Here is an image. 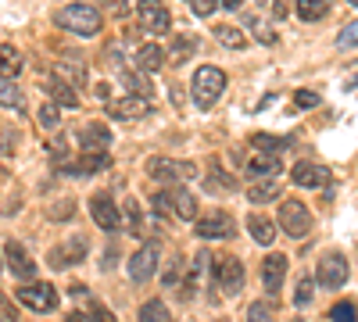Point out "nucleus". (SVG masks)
Returning <instances> with one entry per match:
<instances>
[{
  "label": "nucleus",
  "mask_w": 358,
  "mask_h": 322,
  "mask_svg": "<svg viewBox=\"0 0 358 322\" xmlns=\"http://www.w3.org/2000/svg\"><path fill=\"white\" fill-rule=\"evenodd\" d=\"M215 40H219L222 47H229V50H241V47L248 43L244 29H236V25H215Z\"/></svg>",
  "instance_id": "32"
},
{
  "label": "nucleus",
  "mask_w": 358,
  "mask_h": 322,
  "mask_svg": "<svg viewBox=\"0 0 358 322\" xmlns=\"http://www.w3.org/2000/svg\"><path fill=\"white\" fill-rule=\"evenodd\" d=\"M108 119H122V122H136V119H147L155 111V101H140V97H115L108 108Z\"/></svg>",
  "instance_id": "14"
},
{
  "label": "nucleus",
  "mask_w": 358,
  "mask_h": 322,
  "mask_svg": "<svg viewBox=\"0 0 358 322\" xmlns=\"http://www.w3.org/2000/svg\"><path fill=\"white\" fill-rule=\"evenodd\" d=\"M0 269H4V265H0Z\"/></svg>",
  "instance_id": "54"
},
{
  "label": "nucleus",
  "mask_w": 358,
  "mask_h": 322,
  "mask_svg": "<svg viewBox=\"0 0 358 322\" xmlns=\"http://www.w3.org/2000/svg\"><path fill=\"white\" fill-rule=\"evenodd\" d=\"M312 226H315V219H312L305 200H297V197H283L280 200V229L287 233V237L305 240L308 233H312Z\"/></svg>",
  "instance_id": "4"
},
{
  "label": "nucleus",
  "mask_w": 358,
  "mask_h": 322,
  "mask_svg": "<svg viewBox=\"0 0 358 322\" xmlns=\"http://www.w3.org/2000/svg\"><path fill=\"white\" fill-rule=\"evenodd\" d=\"M94 97H97V101H101L104 108H108V104L115 101V94H111V86H108V82H97V86H94Z\"/></svg>",
  "instance_id": "48"
},
{
  "label": "nucleus",
  "mask_w": 358,
  "mask_h": 322,
  "mask_svg": "<svg viewBox=\"0 0 358 322\" xmlns=\"http://www.w3.org/2000/svg\"><path fill=\"white\" fill-rule=\"evenodd\" d=\"M90 322H118V319L111 315V308H104L101 301H94V305H90Z\"/></svg>",
  "instance_id": "45"
},
{
  "label": "nucleus",
  "mask_w": 358,
  "mask_h": 322,
  "mask_svg": "<svg viewBox=\"0 0 358 322\" xmlns=\"http://www.w3.org/2000/svg\"><path fill=\"white\" fill-rule=\"evenodd\" d=\"M65 322H90V319H86V315H83V312H72V315H69V319H65Z\"/></svg>",
  "instance_id": "52"
},
{
  "label": "nucleus",
  "mask_w": 358,
  "mask_h": 322,
  "mask_svg": "<svg viewBox=\"0 0 358 322\" xmlns=\"http://www.w3.org/2000/svg\"><path fill=\"white\" fill-rule=\"evenodd\" d=\"M69 215H76V204H69V200H57L50 208V219H69Z\"/></svg>",
  "instance_id": "47"
},
{
  "label": "nucleus",
  "mask_w": 358,
  "mask_h": 322,
  "mask_svg": "<svg viewBox=\"0 0 358 322\" xmlns=\"http://www.w3.org/2000/svg\"><path fill=\"white\" fill-rule=\"evenodd\" d=\"M312 294H315L312 279L301 276V279H297V290H294V305H297V308H308V305H312Z\"/></svg>",
  "instance_id": "39"
},
{
  "label": "nucleus",
  "mask_w": 358,
  "mask_h": 322,
  "mask_svg": "<svg viewBox=\"0 0 358 322\" xmlns=\"http://www.w3.org/2000/svg\"><path fill=\"white\" fill-rule=\"evenodd\" d=\"M194 50H197V36H183V33H179L172 40V50L165 54V61L169 65H187V57H194Z\"/></svg>",
  "instance_id": "26"
},
{
  "label": "nucleus",
  "mask_w": 358,
  "mask_h": 322,
  "mask_svg": "<svg viewBox=\"0 0 358 322\" xmlns=\"http://www.w3.org/2000/svg\"><path fill=\"white\" fill-rule=\"evenodd\" d=\"M158 269V240H143L140 251L129 258V279L133 283H147Z\"/></svg>",
  "instance_id": "13"
},
{
  "label": "nucleus",
  "mask_w": 358,
  "mask_h": 322,
  "mask_svg": "<svg viewBox=\"0 0 358 322\" xmlns=\"http://www.w3.org/2000/svg\"><path fill=\"white\" fill-rule=\"evenodd\" d=\"M268 15H273V18H283L287 8H283V4H268Z\"/></svg>",
  "instance_id": "50"
},
{
  "label": "nucleus",
  "mask_w": 358,
  "mask_h": 322,
  "mask_svg": "<svg viewBox=\"0 0 358 322\" xmlns=\"http://www.w3.org/2000/svg\"><path fill=\"white\" fill-rule=\"evenodd\" d=\"M147 175L155 183H187L197 175L194 161H176V158H147Z\"/></svg>",
  "instance_id": "6"
},
{
  "label": "nucleus",
  "mask_w": 358,
  "mask_h": 322,
  "mask_svg": "<svg viewBox=\"0 0 358 322\" xmlns=\"http://www.w3.org/2000/svg\"><path fill=\"white\" fill-rule=\"evenodd\" d=\"M248 200L251 204H273V200H280V183H251L248 186Z\"/></svg>",
  "instance_id": "30"
},
{
  "label": "nucleus",
  "mask_w": 358,
  "mask_h": 322,
  "mask_svg": "<svg viewBox=\"0 0 358 322\" xmlns=\"http://www.w3.org/2000/svg\"><path fill=\"white\" fill-rule=\"evenodd\" d=\"M194 233H197L201 240H229L233 233H236V222H233L229 212L215 208V212H208V215H201L194 222Z\"/></svg>",
  "instance_id": "7"
},
{
  "label": "nucleus",
  "mask_w": 358,
  "mask_h": 322,
  "mask_svg": "<svg viewBox=\"0 0 358 322\" xmlns=\"http://www.w3.org/2000/svg\"><path fill=\"white\" fill-rule=\"evenodd\" d=\"M315 279L322 290H341L348 283V258L341 251H330V254H322L319 261V269H315Z\"/></svg>",
  "instance_id": "9"
},
{
  "label": "nucleus",
  "mask_w": 358,
  "mask_h": 322,
  "mask_svg": "<svg viewBox=\"0 0 358 322\" xmlns=\"http://www.w3.org/2000/svg\"><path fill=\"white\" fill-rule=\"evenodd\" d=\"M136 319H140V322H172L169 305H165V301H158V298L143 301V308H140V315H136Z\"/></svg>",
  "instance_id": "31"
},
{
  "label": "nucleus",
  "mask_w": 358,
  "mask_h": 322,
  "mask_svg": "<svg viewBox=\"0 0 358 322\" xmlns=\"http://www.w3.org/2000/svg\"><path fill=\"white\" fill-rule=\"evenodd\" d=\"M0 322H18V312H15V301L0 290Z\"/></svg>",
  "instance_id": "42"
},
{
  "label": "nucleus",
  "mask_w": 358,
  "mask_h": 322,
  "mask_svg": "<svg viewBox=\"0 0 358 322\" xmlns=\"http://www.w3.org/2000/svg\"><path fill=\"white\" fill-rule=\"evenodd\" d=\"M290 180L301 186V190H322V186L334 183V172L326 168V165H315V161H297Z\"/></svg>",
  "instance_id": "15"
},
{
  "label": "nucleus",
  "mask_w": 358,
  "mask_h": 322,
  "mask_svg": "<svg viewBox=\"0 0 358 322\" xmlns=\"http://www.w3.org/2000/svg\"><path fill=\"white\" fill-rule=\"evenodd\" d=\"M337 47H341V50H351V47H358V22H351V25H344V29H341Z\"/></svg>",
  "instance_id": "40"
},
{
  "label": "nucleus",
  "mask_w": 358,
  "mask_h": 322,
  "mask_svg": "<svg viewBox=\"0 0 358 322\" xmlns=\"http://www.w3.org/2000/svg\"><path fill=\"white\" fill-rule=\"evenodd\" d=\"M276 319V301H255L248 308V322H273Z\"/></svg>",
  "instance_id": "37"
},
{
  "label": "nucleus",
  "mask_w": 358,
  "mask_h": 322,
  "mask_svg": "<svg viewBox=\"0 0 358 322\" xmlns=\"http://www.w3.org/2000/svg\"><path fill=\"white\" fill-rule=\"evenodd\" d=\"M244 172H248V180H255V183H276V175L283 172V161H280V154H255L244 165Z\"/></svg>",
  "instance_id": "20"
},
{
  "label": "nucleus",
  "mask_w": 358,
  "mask_h": 322,
  "mask_svg": "<svg viewBox=\"0 0 358 322\" xmlns=\"http://www.w3.org/2000/svg\"><path fill=\"white\" fill-rule=\"evenodd\" d=\"M4 261H8V269L15 272V279H33L36 276V261H33V254H29L18 240H8V247H4Z\"/></svg>",
  "instance_id": "18"
},
{
  "label": "nucleus",
  "mask_w": 358,
  "mask_h": 322,
  "mask_svg": "<svg viewBox=\"0 0 358 322\" xmlns=\"http://www.w3.org/2000/svg\"><path fill=\"white\" fill-rule=\"evenodd\" d=\"M57 115H62V108H54L50 101H47V104H40V111H36V126H40V129H47V133H50V129H57V126H62V119H57Z\"/></svg>",
  "instance_id": "36"
},
{
  "label": "nucleus",
  "mask_w": 358,
  "mask_h": 322,
  "mask_svg": "<svg viewBox=\"0 0 358 322\" xmlns=\"http://www.w3.org/2000/svg\"><path fill=\"white\" fill-rule=\"evenodd\" d=\"M108 143H111V129L104 122H86L79 129V147L83 154H108Z\"/></svg>",
  "instance_id": "19"
},
{
  "label": "nucleus",
  "mask_w": 358,
  "mask_h": 322,
  "mask_svg": "<svg viewBox=\"0 0 358 322\" xmlns=\"http://www.w3.org/2000/svg\"><path fill=\"white\" fill-rule=\"evenodd\" d=\"M136 18H140V29L143 33H169L172 29V15H169V8H162V4H155V0H143V4L136 8Z\"/></svg>",
  "instance_id": "16"
},
{
  "label": "nucleus",
  "mask_w": 358,
  "mask_h": 322,
  "mask_svg": "<svg viewBox=\"0 0 358 322\" xmlns=\"http://www.w3.org/2000/svg\"><path fill=\"white\" fill-rule=\"evenodd\" d=\"M47 97H50V104H54V108H79V94H76V90H69L65 82H57L54 75L47 79Z\"/></svg>",
  "instance_id": "25"
},
{
  "label": "nucleus",
  "mask_w": 358,
  "mask_h": 322,
  "mask_svg": "<svg viewBox=\"0 0 358 322\" xmlns=\"http://www.w3.org/2000/svg\"><path fill=\"white\" fill-rule=\"evenodd\" d=\"M355 86H358V72H355V75H348V79H344V90H355Z\"/></svg>",
  "instance_id": "51"
},
{
  "label": "nucleus",
  "mask_w": 358,
  "mask_h": 322,
  "mask_svg": "<svg viewBox=\"0 0 358 322\" xmlns=\"http://www.w3.org/2000/svg\"><path fill=\"white\" fill-rule=\"evenodd\" d=\"M287 143H290V136H265V133H255V136H251V147H255L258 154H280Z\"/></svg>",
  "instance_id": "29"
},
{
  "label": "nucleus",
  "mask_w": 358,
  "mask_h": 322,
  "mask_svg": "<svg viewBox=\"0 0 358 322\" xmlns=\"http://www.w3.org/2000/svg\"><path fill=\"white\" fill-rule=\"evenodd\" d=\"M294 11H297V18H301V22H319L326 11H330V0H301Z\"/></svg>",
  "instance_id": "33"
},
{
  "label": "nucleus",
  "mask_w": 358,
  "mask_h": 322,
  "mask_svg": "<svg viewBox=\"0 0 358 322\" xmlns=\"http://www.w3.org/2000/svg\"><path fill=\"white\" fill-rule=\"evenodd\" d=\"M86 251H90L86 237H72V240H65V244L50 247L47 265H50V269H69V265H79V261H86Z\"/></svg>",
  "instance_id": "12"
},
{
  "label": "nucleus",
  "mask_w": 358,
  "mask_h": 322,
  "mask_svg": "<svg viewBox=\"0 0 358 322\" xmlns=\"http://www.w3.org/2000/svg\"><path fill=\"white\" fill-rule=\"evenodd\" d=\"M215 283H219V290L222 294H241L244 290V261L241 258H219L215 261V269H212V301H215Z\"/></svg>",
  "instance_id": "5"
},
{
  "label": "nucleus",
  "mask_w": 358,
  "mask_h": 322,
  "mask_svg": "<svg viewBox=\"0 0 358 322\" xmlns=\"http://www.w3.org/2000/svg\"><path fill=\"white\" fill-rule=\"evenodd\" d=\"M15 298L25 305V308H33V312H57V305H62V298H57V290L50 283H25L22 290H15Z\"/></svg>",
  "instance_id": "8"
},
{
  "label": "nucleus",
  "mask_w": 358,
  "mask_h": 322,
  "mask_svg": "<svg viewBox=\"0 0 358 322\" xmlns=\"http://www.w3.org/2000/svg\"><path fill=\"white\" fill-rule=\"evenodd\" d=\"M54 22L65 29V33H76V36H97L101 33V25H104V15L101 8L94 4H65L62 11L54 15Z\"/></svg>",
  "instance_id": "2"
},
{
  "label": "nucleus",
  "mask_w": 358,
  "mask_h": 322,
  "mask_svg": "<svg viewBox=\"0 0 358 322\" xmlns=\"http://www.w3.org/2000/svg\"><path fill=\"white\" fill-rule=\"evenodd\" d=\"M215 0H194V4H190V11L197 15V18H208V15H215Z\"/></svg>",
  "instance_id": "46"
},
{
  "label": "nucleus",
  "mask_w": 358,
  "mask_h": 322,
  "mask_svg": "<svg viewBox=\"0 0 358 322\" xmlns=\"http://www.w3.org/2000/svg\"><path fill=\"white\" fill-rule=\"evenodd\" d=\"M18 72H22V54L11 43H0V82H15Z\"/></svg>",
  "instance_id": "24"
},
{
  "label": "nucleus",
  "mask_w": 358,
  "mask_h": 322,
  "mask_svg": "<svg viewBox=\"0 0 358 322\" xmlns=\"http://www.w3.org/2000/svg\"><path fill=\"white\" fill-rule=\"evenodd\" d=\"M54 79L57 82H65L69 90H79V86L86 82V65H83V57H62V61L54 65Z\"/></svg>",
  "instance_id": "21"
},
{
  "label": "nucleus",
  "mask_w": 358,
  "mask_h": 322,
  "mask_svg": "<svg viewBox=\"0 0 358 322\" xmlns=\"http://www.w3.org/2000/svg\"><path fill=\"white\" fill-rule=\"evenodd\" d=\"M287 265H290V258H287V254H280V251H273V254H268V258L262 261V283H265L268 294H273V301H276V294L283 290Z\"/></svg>",
  "instance_id": "17"
},
{
  "label": "nucleus",
  "mask_w": 358,
  "mask_h": 322,
  "mask_svg": "<svg viewBox=\"0 0 358 322\" xmlns=\"http://www.w3.org/2000/svg\"><path fill=\"white\" fill-rule=\"evenodd\" d=\"M90 215H94V222L104 233H118V229H122V212H118V204L111 200V193H94V197H90Z\"/></svg>",
  "instance_id": "11"
},
{
  "label": "nucleus",
  "mask_w": 358,
  "mask_h": 322,
  "mask_svg": "<svg viewBox=\"0 0 358 322\" xmlns=\"http://www.w3.org/2000/svg\"><path fill=\"white\" fill-rule=\"evenodd\" d=\"M15 143H18V129H4V133H0V158H8L15 151Z\"/></svg>",
  "instance_id": "44"
},
{
  "label": "nucleus",
  "mask_w": 358,
  "mask_h": 322,
  "mask_svg": "<svg viewBox=\"0 0 358 322\" xmlns=\"http://www.w3.org/2000/svg\"><path fill=\"white\" fill-rule=\"evenodd\" d=\"M219 8H226V11H241L244 4H241V0H222V4Z\"/></svg>",
  "instance_id": "49"
},
{
  "label": "nucleus",
  "mask_w": 358,
  "mask_h": 322,
  "mask_svg": "<svg viewBox=\"0 0 358 322\" xmlns=\"http://www.w3.org/2000/svg\"><path fill=\"white\" fill-rule=\"evenodd\" d=\"M0 108H11V111H25V94L18 82H0Z\"/></svg>",
  "instance_id": "27"
},
{
  "label": "nucleus",
  "mask_w": 358,
  "mask_h": 322,
  "mask_svg": "<svg viewBox=\"0 0 358 322\" xmlns=\"http://www.w3.org/2000/svg\"><path fill=\"white\" fill-rule=\"evenodd\" d=\"M108 165H111L108 154H79V158L62 161L54 172H57V175H72V180H86V175H101Z\"/></svg>",
  "instance_id": "10"
},
{
  "label": "nucleus",
  "mask_w": 358,
  "mask_h": 322,
  "mask_svg": "<svg viewBox=\"0 0 358 322\" xmlns=\"http://www.w3.org/2000/svg\"><path fill=\"white\" fill-rule=\"evenodd\" d=\"M294 104H297V108H319L322 97H319L315 90H297V94H294Z\"/></svg>",
  "instance_id": "43"
},
{
  "label": "nucleus",
  "mask_w": 358,
  "mask_h": 322,
  "mask_svg": "<svg viewBox=\"0 0 358 322\" xmlns=\"http://www.w3.org/2000/svg\"><path fill=\"white\" fill-rule=\"evenodd\" d=\"M126 215H129V233H133V237L151 240V233H147V222H143V215H140V204H136V200L126 204Z\"/></svg>",
  "instance_id": "35"
},
{
  "label": "nucleus",
  "mask_w": 358,
  "mask_h": 322,
  "mask_svg": "<svg viewBox=\"0 0 358 322\" xmlns=\"http://www.w3.org/2000/svg\"><path fill=\"white\" fill-rule=\"evenodd\" d=\"M136 72H143V75H151V72H158L162 65H165V50L158 47V43H143L140 50H136Z\"/></svg>",
  "instance_id": "22"
},
{
  "label": "nucleus",
  "mask_w": 358,
  "mask_h": 322,
  "mask_svg": "<svg viewBox=\"0 0 358 322\" xmlns=\"http://www.w3.org/2000/svg\"><path fill=\"white\" fill-rule=\"evenodd\" d=\"M248 233H251V237H255V244H262V247H268V244H273L276 237H280V233H276V226H273V219H265V215H248Z\"/></svg>",
  "instance_id": "23"
},
{
  "label": "nucleus",
  "mask_w": 358,
  "mask_h": 322,
  "mask_svg": "<svg viewBox=\"0 0 358 322\" xmlns=\"http://www.w3.org/2000/svg\"><path fill=\"white\" fill-rule=\"evenodd\" d=\"M155 215L158 219H179V222H197V197L187 186H169L155 193Z\"/></svg>",
  "instance_id": "1"
},
{
  "label": "nucleus",
  "mask_w": 358,
  "mask_h": 322,
  "mask_svg": "<svg viewBox=\"0 0 358 322\" xmlns=\"http://www.w3.org/2000/svg\"><path fill=\"white\" fill-rule=\"evenodd\" d=\"M222 175H226V172H219V168H212V180H204V186H208V190H212V193H215V190H233L236 183H233V180H222Z\"/></svg>",
  "instance_id": "41"
},
{
  "label": "nucleus",
  "mask_w": 358,
  "mask_h": 322,
  "mask_svg": "<svg viewBox=\"0 0 358 322\" xmlns=\"http://www.w3.org/2000/svg\"><path fill=\"white\" fill-rule=\"evenodd\" d=\"M326 319H330V322H358V308L351 301H341V305L330 308V315H326Z\"/></svg>",
  "instance_id": "38"
},
{
  "label": "nucleus",
  "mask_w": 358,
  "mask_h": 322,
  "mask_svg": "<svg viewBox=\"0 0 358 322\" xmlns=\"http://www.w3.org/2000/svg\"><path fill=\"white\" fill-rule=\"evenodd\" d=\"M190 90H194V104L197 108H204V111L215 108L219 97L226 94V72L215 68V65H201L194 72V79H190Z\"/></svg>",
  "instance_id": "3"
},
{
  "label": "nucleus",
  "mask_w": 358,
  "mask_h": 322,
  "mask_svg": "<svg viewBox=\"0 0 358 322\" xmlns=\"http://www.w3.org/2000/svg\"><path fill=\"white\" fill-rule=\"evenodd\" d=\"M183 272H187V258H172V261H169V269H165V276H162L165 286L176 290V294H179V286H183V279H187Z\"/></svg>",
  "instance_id": "34"
},
{
  "label": "nucleus",
  "mask_w": 358,
  "mask_h": 322,
  "mask_svg": "<svg viewBox=\"0 0 358 322\" xmlns=\"http://www.w3.org/2000/svg\"><path fill=\"white\" fill-rule=\"evenodd\" d=\"M244 25L255 33V40H258L262 47H273V43H276V33H273V25H268L265 18H258V15H244Z\"/></svg>",
  "instance_id": "28"
},
{
  "label": "nucleus",
  "mask_w": 358,
  "mask_h": 322,
  "mask_svg": "<svg viewBox=\"0 0 358 322\" xmlns=\"http://www.w3.org/2000/svg\"><path fill=\"white\" fill-rule=\"evenodd\" d=\"M215 322H226V319H215Z\"/></svg>",
  "instance_id": "53"
}]
</instances>
